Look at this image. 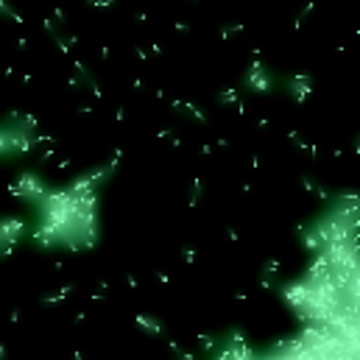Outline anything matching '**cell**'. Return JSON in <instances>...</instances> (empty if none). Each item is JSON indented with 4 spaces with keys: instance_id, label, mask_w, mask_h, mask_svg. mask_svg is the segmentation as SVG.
I'll return each instance as SVG.
<instances>
[{
    "instance_id": "cell-1",
    "label": "cell",
    "mask_w": 360,
    "mask_h": 360,
    "mask_svg": "<svg viewBox=\"0 0 360 360\" xmlns=\"http://www.w3.org/2000/svg\"><path fill=\"white\" fill-rule=\"evenodd\" d=\"M349 257H352L355 269L360 271V221L355 224V229H352V235H349Z\"/></svg>"
}]
</instances>
